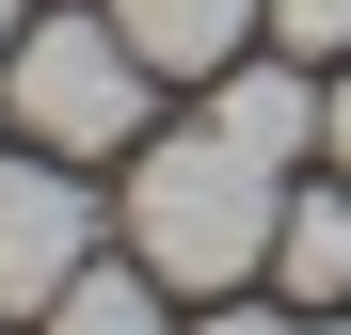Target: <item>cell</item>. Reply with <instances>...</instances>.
I'll use <instances>...</instances> for the list:
<instances>
[{
	"label": "cell",
	"mask_w": 351,
	"mask_h": 335,
	"mask_svg": "<svg viewBox=\"0 0 351 335\" xmlns=\"http://www.w3.org/2000/svg\"><path fill=\"white\" fill-rule=\"evenodd\" d=\"M271 223H287V192H271V160H256V144H223V128H160V144L128 160L112 240H128L160 288L223 303V288H256V271H271Z\"/></svg>",
	"instance_id": "6da1fadb"
},
{
	"label": "cell",
	"mask_w": 351,
	"mask_h": 335,
	"mask_svg": "<svg viewBox=\"0 0 351 335\" xmlns=\"http://www.w3.org/2000/svg\"><path fill=\"white\" fill-rule=\"evenodd\" d=\"M144 96H160V64L128 48V16H32L0 48V112H16V144H48V160L144 144Z\"/></svg>",
	"instance_id": "7a4b0ae2"
},
{
	"label": "cell",
	"mask_w": 351,
	"mask_h": 335,
	"mask_svg": "<svg viewBox=\"0 0 351 335\" xmlns=\"http://www.w3.org/2000/svg\"><path fill=\"white\" fill-rule=\"evenodd\" d=\"M80 271H96V192L48 144H16L0 160V319H48Z\"/></svg>",
	"instance_id": "3957f363"
},
{
	"label": "cell",
	"mask_w": 351,
	"mask_h": 335,
	"mask_svg": "<svg viewBox=\"0 0 351 335\" xmlns=\"http://www.w3.org/2000/svg\"><path fill=\"white\" fill-rule=\"evenodd\" d=\"M112 16H128V48H144L160 80H223V64H240V32L271 16V0H112Z\"/></svg>",
	"instance_id": "277c9868"
},
{
	"label": "cell",
	"mask_w": 351,
	"mask_h": 335,
	"mask_svg": "<svg viewBox=\"0 0 351 335\" xmlns=\"http://www.w3.org/2000/svg\"><path fill=\"white\" fill-rule=\"evenodd\" d=\"M319 112H335V96H304V48H287V64H223V112H208V128H223V144H256L271 176H287V160L319 144Z\"/></svg>",
	"instance_id": "5b68a950"
},
{
	"label": "cell",
	"mask_w": 351,
	"mask_h": 335,
	"mask_svg": "<svg viewBox=\"0 0 351 335\" xmlns=\"http://www.w3.org/2000/svg\"><path fill=\"white\" fill-rule=\"evenodd\" d=\"M271 271H287V303H351V192H287Z\"/></svg>",
	"instance_id": "8992f818"
},
{
	"label": "cell",
	"mask_w": 351,
	"mask_h": 335,
	"mask_svg": "<svg viewBox=\"0 0 351 335\" xmlns=\"http://www.w3.org/2000/svg\"><path fill=\"white\" fill-rule=\"evenodd\" d=\"M32 335H160V271H144V256H112V271H80Z\"/></svg>",
	"instance_id": "52a82bcc"
},
{
	"label": "cell",
	"mask_w": 351,
	"mask_h": 335,
	"mask_svg": "<svg viewBox=\"0 0 351 335\" xmlns=\"http://www.w3.org/2000/svg\"><path fill=\"white\" fill-rule=\"evenodd\" d=\"M271 32L304 48V64H335V48H351V0H271Z\"/></svg>",
	"instance_id": "ba28073f"
},
{
	"label": "cell",
	"mask_w": 351,
	"mask_h": 335,
	"mask_svg": "<svg viewBox=\"0 0 351 335\" xmlns=\"http://www.w3.org/2000/svg\"><path fill=\"white\" fill-rule=\"evenodd\" d=\"M208 335H287V319H271V303H240V288H223V319H208Z\"/></svg>",
	"instance_id": "9c48e42d"
},
{
	"label": "cell",
	"mask_w": 351,
	"mask_h": 335,
	"mask_svg": "<svg viewBox=\"0 0 351 335\" xmlns=\"http://www.w3.org/2000/svg\"><path fill=\"white\" fill-rule=\"evenodd\" d=\"M319 144H335V176H351V80H335V112H319Z\"/></svg>",
	"instance_id": "30bf717a"
},
{
	"label": "cell",
	"mask_w": 351,
	"mask_h": 335,
	"mask_svg": "<svg viewBox=\"0 0 351 335\" xmlns=\"http://www.w3.org/2000/svg\"><path fill=\"white\" fill-rule=\"evenodd\" d=\"M0 48H16V0H0Z\"/></svg>",
	"instance_id": "8fae6325"
},
{
	"label": "cell",
	"mask_w": 351,
	"mask_h": 335,
	"mask_svg": "<svg viewBox=\"0 0 351 335\" xmlns=\"http://www.w3.org/2000/svg\"><path fill=\"white\" fill-rule=\"evenodd\" d=\"M319 335H351V319H319Z\"/></svg>",
	"instance_id": "7c38bea8"
}]
</instances>
